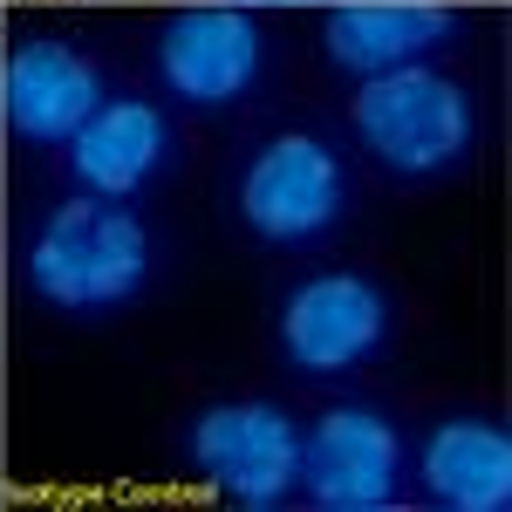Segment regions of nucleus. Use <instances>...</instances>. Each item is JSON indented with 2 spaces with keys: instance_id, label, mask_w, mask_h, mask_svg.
Listing matches in <instances>:
<instances>
[{
  "instance_id": "1",
  "label": "nucleus",
  "mask_w": 512,
  "mask_h": 512,
  "mask_svg": "<svg viewBox=\"0 0 512 512\" xmlns=\"http://www.w3.org/2000/svg\"><path fill=\"white\" fill-rule=\"evenodd\" d=\"M151 280V233L123 198H62L28 239V287L55 315H110Z\"/></svg>"
},
{
  "instance_id": "2",
  "label": "nucleus",
  "mask_w": 512,
  "mask_h": 512,
  "mask_svg": "<svg viewBox=\"0 0 512 512\" xmlns=\"http://www.w3.org/2000/svg\"><path fill=\"white\" fill-rule=\"evenodd\" d=\"M349 123L362 137V151L376 164H390L403 178H437L451 164L472 158V96L444 69H424V62H403V69H383V76H362L349 103Z\"/></svg>"
},
{
  "instance_id": "3",
  "label": "nucleus",
  "mask_w": 512,
  "mask_h": 512,
  "mask_svg": "<svg viewBox=\"0 0 512 512\" xmlns=\"http://www.w3.org/2000/svg\"><path fill=\"white\" fill-rule=\"evenodd\" d=\"M192 472L246 512H267L301 478V424L280 403H212L192 424Z\"/></svg>"
},
{
  "instance_id": "4",
  "label": "nucleus",
  "mask_w": 512,
  "mask_h": 512,
  "mask_svg": "<svg viewBox=\"0 0 512 512\" xmlns=\"http://www.w3.org/2000/svg\"><path fill=\"white\" fill-rule=\"evenodd\" d=\"M342 198H349L342 158L308 130H287L253 151L246 178H239V219L274 246H301L342 219Z\"/></svg>"
},
{
  "instance_id": "5",
  "label": "nucleus",
  "mask_w": 512,
  "mask_h": 512,
  "mask_svg": "<svg viewBox=\"0 0 512 512\" xmlns=\"http://www.w3.org/2000/svg\"><path fill=\"white\" fill-rule=\"evenodd\" d=\"M321 512H383L403 485V437L390 417L335 403L321 410L315 431H301V478H294Z\"/></svg>"
},
{
  "instance_id": "6",
  "label": "nucleus",
  "mask_w": 512,
  "mask_h": 512,
  "mask_svg": "<svg viewBox=\"0 0 512 512\" xmlns=\"http://www.w3.org/2000/svg\"><path fill=\"white\" fill-rule=\"evenodd\" d=\"M390 342V301L362 274H315L301 280L280 308V355L308 376H342L362 369Z\"/></svg>"
},
{
  "instance_id": "7",
  "label": "nucleus",
  "mask_w": 512,
  "mask_h": 512,
  "mask_svg": "<svg viewBox=\"0 0 512 512\" xmlns=\"http://www.w3.org/2000/svg\"><path fill=\"white\" fill-rule=\"evenodd\" d=\"M260 21L246 7H192L178 21H164L158 35V76L178 103H198V110H219L253 89L260 76Z\"/></svg>"
},
{
  "instance_id": "8",
  "label": "nucleus",
  "mask_w": 512,
  "mask_h": 512,
  "mask_svg": "<svg viewBox=\"0 0 512 512\" xmlns=\"http://www.w3.org/2000/svg\"><path fill=\"white\" fill-rule=\"evenodd\" d=\"M7 130L21 144H69L82 123L103 110V76L96 62L55 35H28L7 55Z\"/></svg>"
},
{
  "instance_id": "9",
  "label": "nucleus",
  "mask_w": 512,
  "mask_h": 512,
  "mask_svg": "<svg viewBox=\"0 0 512 512\" xmlns=\"http://www.w3.org/2000/svg\"><path fill=\"white\" fill-rule=\"evenodd\" d=\"M164 158H171V130H164V110L144 96H117V103L103 96V110L69 137V171L96 198L144 192L164 171Z\"/></svg>"
},
{
  "instance_id": "10",
  "label": "nucleus",
  "mask_w": 512,
  "mask_h": 512,
  "mask_svg": "<svg viewBox=\"0 0 512 512\" xmlns=\"http://www.w3.org/2000/svg\"><path fill=\"white\" fill-rule=\"evenodd\" d=\"M458 35L451 7H424V0H383V7H335L321 21V55L349 76H383L417 55H431L437 41Z\"/></svg>"
},
{
  "instance_id": "11",
  "label": "nucleus",
  "mask_w": 512,
  "mask_h": 512,
  "mask_svg": "<svg viewBox=\"0 0 512 512\" xmlns=\"http://www.w3.org/2000/svg\"><path fill=\"white\" fill-rule=\"evenodd\" d=\"M424 492L444 512L512 506V431L492 417H451L424 444Z\"/></svg>"
}]
</instances>
